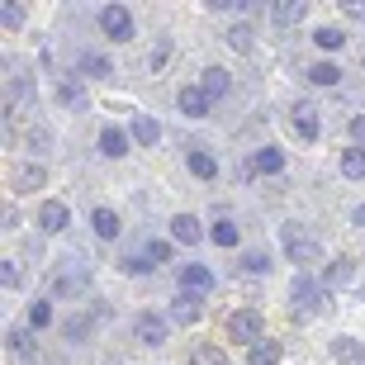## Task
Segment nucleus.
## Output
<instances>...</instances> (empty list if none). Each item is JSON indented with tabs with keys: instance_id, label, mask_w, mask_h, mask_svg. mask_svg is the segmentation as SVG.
<instances>
[{
	"instance_id": "nucleus-13",
	"label": "nucleus",
	"mask_w": 365,
	"mask_h": 365,
	"mask_svg": "<svg viewBox=\"0 0 365 365\" xmlns=\"http://www.w3.org/2000/svg\"><path fill=\"white\" fill-rule=\"evenodd\" d=\"M67 228H71L67 200H43L38 204V232H43V237H62Z\"/></svg>"
},
{
	"instance_id": "nucleus-29",
	"label": "nucleus",
	"mask_w": 365,
	"mask_h": 365,
	"mask_svg": "<svg viewBox=\"0 0 365 365\" xmlns=\"http://www.w3.org/2000/svg\"><path fill=\"white\" fill-rule=\"evenodd\" d=\"M128 133H133V143L138 148H157V143H162V123L152 119V114H133V123H128Z\"/></svg>"
},
{
	"instance_id": "nucleus-18",
	"label": "nucleus",
	"mask_w": 365,
	"mask_h": 365,
	"mask_svg": "<svg viewBox=\"0 0 365 365\" xmlns=\"http://www.w3.org/2000/svg\"><path fill=\"white\" fill-rule=\"evenodd\" d=\"M275 271V252L271 247H247V252H237V275H271Z\"/></svg>"
},
{
	"instance_id": "nucleus-46",
	"label": "nucleus",
	"mask_w": 365,
	"mask_h": 365,
	"mask_svg": "<svg viewBox=\"0 0 365 365\" xmlns=\"http://www.w3.org/2000/svg\"><path fill=\"white\" fill-rule=\"evenodd\" d=\"M361 67H365V57H361Z\"/></svg>"
},
{
	"instance_id": "nucleus-35",
	"label": "nucleus",
	"mask_w": 365,
	"mask_h": 365,
	"mask_svg": "<svg viewBox=\"0 0 365 365\" xmlns=\"http://www.w3.org/2000/svg\"><path fill=\"white\" fill-rule=\"evenodd\" d=\"M284 361V346L280 341H257V346H252V351H247V365H280Z\"/></svg>"
},
{
	"instance_id": "nucleus-5",
	"label": "nucleus",
	"mask_w": 365,
	"mask_h": 365,
	"mask_svg": "<svg viewBox=\"0 0 365 365\" xmlns=\"http://www.w3.org/2000/svg\"><path fill=\"white\" fill-rule=\"evenodd\" d=\"M105 323H109V304L105 299H91L86 309H76L67 323H62V337H67L71 346H86V341H95V332Z\"/></svg>"
},
{
	"instance_id": "nucleus-14",
	"label": "nucleus",
	"mask_w": 365,
	"mask_h": 365,
	"mask_svg": "<svg viewBox=\"0 0 365 365\" xmlns=\"http://www.w3.org/2000/svg\"><path fill=\"white\" fill-rule=\"evenodd\" d=\"M166 228H171V242H176V247H200V242H209V228H204L195 214H171V223H166Z\"/></svg>"
},
{
	"instance_id": "nucleus-7",
	"label": "nucleus",
	"mask_w": 365,
	"mask_h": 365,
	"mask_svg": "<svg viewBox=\"0 0 365 365\" xmlns=\"http://www.w3.org/2000/svg\"><path fill=\"white\" fill-rule=\"evenodd\" d=\"M95 24H100V38H109V43H133L138 38L133 10H128V5H119V0L100 5V10H95Z\"/></svg>"
},
{
	"instance_id": "nucleus-31",
	"label": "nucleus",
	"mask_w": 365,
	"mask_h": 365,
	"mask_svg": "<svg viewBox=\"0 0 365 365\" xmlns=\"http://www.w3.org/2000/svg\"><path fill=\"white\" fill-rule=\"evenodd\" d=\"M332 361H341V365H365V341L361 337H332Z\"/></svg>"
},
{
	"instance_id": "nucleus-9",
	"label": "nucleus",
	"mask_w": 365,
	"mask_h": 365,
	"mask_svg": "<svg viewBox=\"0 0 365 365\" xmlns=\"http://www.w3.org/2000/svg\"><path fill=\"white\" fill-rule=\"evenodd\" d=\"M5 356H10L14 365H48L38 351V341H34V332H29L24 323H10L5 327Z\"/></svg>"
},
{
	"instance_id": "nucleus-21",
	"label": "nucleus",
	"mask_w": 365,
	"mask_h": 365,
	"mask_svg": "<svg viewBox=\"0 0 365 365\" xmlns=\"http://www.w3.org/2000/svg\"><path fill=\"white\" fill-rule=\"evenodd\" d=\"M318 280H323L327 294H332V289H346V284L356 280V261H351V257H332L323 271H318Z\"/></svg>"
},
{
	"instance_id": "nucleus-4",
	"label": "nucleus",
	"mask_w": 365,
	"mask_h": 365,
	"mask_svg": "<svg viewBox=\"0 0 365 365\" xmlns=\"http://www.w3.org/2000/svg\"><path fill=\"white\" fill-rule=\"evenodd\" d=\"M223 337L252 351L257 341H266V313H261L257 304H242V309H232V313H228V323H223Z\"/></svg>"
},
{
	"instance_id": "nucleus-42",
	"label": "nucleus",
	"mask_w": 365,
	"mask_h": 365,
	"mask_svg": "<svg viewBox=\"0 0 365 365\" xmlns=\"http://www.w3.org/2000/svg\"><path fill=\"white\" fill-rule=\"evenodd\" d=\"M166 57H171V38H157V48H152V57H148V71H162Z\"/></svg>"
},
{
	"instance_id": "nucleus-32",
	"label": "nucleus",
	"mask_w": 365,
	"mask_h": 365,
	"mask_svg": "<svg viewBox=\"0 0 365 365\" xmlns=\"http://www.w3.org/2000/svg\"><path fill=\"white\" fill-rule=\"evenodd\" d=\"M337 171H341V180H365V148H341Z\"/></svg>"
},
{
	"instance_id": "nucleus-3",
	"label": "nucleus",
	"mask_w": 365,
	"mask_h": 365,
	"mask_svg": "<svg viewBox=\"0 0 365 365\" xmlns=\"http://www.w3.org/2000/svg\"><path fill=\"white\" fill-rule=\"evenodd\" d=\"M280 247H284V257H289V266H299V271L323 261V247H318V237H313L304 223H294V218H289V223H280Z\"/></svg>"
},
{
	"instance_id": "nucleus-6",
	"label": "nucleus",
	"mask_w": 365,
	"mask_h": 365,
	"mask_svg": "<svg viewBox=\"0 0 365 365\" xmlns=\"http://www.w3.org/2000/svg\"><path fill=\"white\" fill-rule=\"evenodd\" d=\"M71 76H86V81H114V76H119V67H114V53H105V48H91V43L71 48Z\"/></svg>"
},
{
	"instance_id": "nucleus-26",
	"label": "nucleus",
	"mask_w": 365,
	"mask_h": 365,
	"mask_svg": "<svg viewBox=\"0 0 365 365\" xmlns=\"http://www.w3.org/2000/svg\"><path fill=\"white\" fill-rule=\"evenodd\" d=\"M200 91L218 105V100H228V95H232V76H228L223 67H204V71H200Z\"/></svg>"
},
{
	"instance_id": "nucleus-36",
	"label": "nucleus",
	"mask_w": 365,
	"mask_h": 365,
	"mask_svg": "<svg viewBox=\"0 0 365 365\" xmlns=\"http://www.w3.org/2000/svg\"><path fill=\"white\" fill-rule=\"evenodd\" d=\"M143 257H148L152 266H171V257H176V242H171V237H148V242H143Z\"/></svg>"
},
{
	"instance_id": "nucleus-20",
	"label": "nucleus",
	"mask_w": 365,
	"mask_h": 365,
	"mask_svg": "<svg viewBox=\"0 0 365 365\" xmlns=\"http://www.w3.org/2000/svg\"><path fill=\"white\" fill-rule=\"evenodd\" d=\"M185 166H190L195 180H218V157L204 148V143H190L185 148Z\"/></svg>"
},
{
	"instance_id": "nucleus-38",
	"label": "nucleus",
	"mask_w": 365,
	"mask_h": 365,
	"mask_svg": "<svg viewBox=\"0 0 365 365\" xmlns=\"http://www.w3.org/2000/svg\"><path fill=\"white\" fill-rule=\"evenodd\" d=\"M119 271H123V275H152L157 266H152V261L143 257V252H128V257L119 261Z\"/></svg>"
},
{
	"instance_id": "nucleus-39",
	"label": "nucleus",
	"mask_w": 365,
	"mask_h": 365,
	"mask_svg": "<svg viewBox=\"0 0 365 365\" xmlns=\"http://www.w3.org/2000/svg\"><path fill=\"white\" fill-rule=\"evenodd\" d=\"M29 148L38 152V162H43V152L53 148V128H48V123H34V128H29Z\"/></svg>"
},
{
	"instance_id": "nucleus-44",
	"label": "nucleus",
	"mask_w": 365,
	"mask_h": 365,
	"mask_svg": "<svg viewBox=\"0 0 365 365\" xmlns=\"http://www.w3.org/2000/svg\"><path fill=\"white\" fill-rule=\"evenodd\" d=\"M19 228V209H14V204H5V232H14Z\"/></svg>"
},
{
	"instance_id": "nucleus-22",
	"label": "nucleus",
	"mask_w": 365,
	"mask_h": 365,
	"mask_svg": "<svg viewBox=\"0 0 365 365\" xmlns=\"http://www.w3.org/2000/svg\"><path fill=\"white\" fill-rule=\"evenodd\" d=\"M166 318H171L176 327H195L204 318V299L200 294H176V299H171V309H166Z\"/></svg>"
},
{
	"instance_id": "nucleus-34",
	"label": "nucleus",
	"mask_w": 365,
	"mask_h": 365,
	"mask_svg": "<svg viewBox=\"0 0 365 365\" xmlns=\"http://www.w3.org/2000/svg\"><path fill=\"white\" fill-rule=\"evenodd\" d=\"M190 365H228V346L200 341V346H190Z\"/></svg>"
},
{
	"instance_id": "nucleus-24",
	"label": "nucleus",
	"mask_w": 365,
	"mask_h": 365,
	"mask_svg": "<svg viewBox=\"0 0 365 365\" xmlns=\"http://www.w3.org/2000/svg\"><path fill=\"white\" fill-rule=\"evenodd\" d=\"M53 323H57V313H53V299H48V294L29 299V309H24V327H29V332H48Z\"/></svg>"
},
{
	"instance_id": "nucleus-41",
	"label": "nucleus",
	"mask_w": 365,
	"mask_h": 365,
	"mask_svg": "<svg viewBox=\"0 0 365 365\" xmlns=\"http://www.w3.org/2000/svg\"><path fill=\"white\" fill-rule=\"evenodd\" d=\"M24 19H29L24 5H14V0H5V5H0V24H5V29H24Z\"/></svg>"
},
{
	"instance_id": "nucleus-28",
	"label": "nucleus",
	"mask_w": 365,
	"mask_h": 365,
	"mask_svg": "<svg viewBox=\"0 0 365 365\" xmlns=\"http://www.w3.org/2000/svg\"><path fill=\"white\" fill-rule=\"evenodd\" d=\"M252 171H257V176H280L284 171V148H275V143L257 148L252 152Z\"/></svg>"
},
{
	"instance_id": "nucleus-10",
	"label": "nucleus",
	"mask_w": 365,
	"mask_h": 365,
	"mask_svg": "<svg viewBox=\"0 0 365 365\" xmlns=\"http://www.w3.org/2000/svg\"><path fill=\"white\" fill-rule=\"evenodd\" d=\"M48 185V166L38 162V157H29V162H19L10 171V195L14 200H24V195H38V190Z\"/></svg>"
},
{
	"instance_id": "nucleus-27",
	"label": "nucleus",
	"mask_w": 365,
	"mask_h": 365,
	"mask_svg": "<svg viewBox=\"0 0 365 365\" xmlns=\"http://www.w3.org/2000/svg\"><path fill=\"white\" fill-rule=\"evenodd\" d=\"M304 81L318 86V91H327V86H341V62H332V57L313 62V67H304Z\"/></svg>"
},
{
	"instance_id": "nucleus-15",
	"label": "nucleus",
	"mask_w": 365,
	"mask_h": 365,
	"mask_svg": "<svg viewBox=\"0 0 365 365\" xmlns=\"http://www.w3.org/2000/svg\"><path fill=\"white\" fill-rule=\"evenodd\" d=\"M91 232L100 237V242H119L123 237V214L109 209V204H95L91 209Z\"/></svg>"
},
{
	"instance_id": "nucleus-25",
	"label": "nucleus",
	"mask_w": 365,
	"mask_h": 365,
	"mask_svg": "<svg viewBox=\"0 0 365 365\" xmlns=\"http://www.w3.org/2000/svg\"><path fill=\"white\" fill-rule=\"evenodd\" d=\"M209 242L223 247V252H232V247H242V228H237V218L218 214L214 223H209Z\"/></svg>"
},
{
	"instance_id": "nucleus-16",
	"label": "nucleus",
	"mask_w": 365,
	"mask_h": 365,
	"mask_svg": "<svg viewBox=\"0 0 365 365\" xmlns=\"http://www.w3.org/2000/svg\"><path fill=\"white\" fill-rule=\"evenodd\" d=\"M266 19L275 29H294L309 19V0H275V5H266Z\"/></svg>"
},
{
	"instance_id": "nucleus-11",
	"label": "nucleus",
	"mask_w": 365,
	"mask_h": 365,
	"mask_svg": "<svg viewBox=\"0 0 365 365\" xmlns=\"http://www.w3.org/2000/svg\"><path fill=\"white\" fill-rule=\"evenodd\" d=\"M176 284H180V294H200V299H209L218 289V275L204 266V261H190V266H180L176 271Z\"/></svg>"
},
{
	"instance_id": "nucleus-2",
	"label": "nucleus",
	"mask_w": 365,
	"mask_h": 365,
	"mask_svg": "<svg viewBox=\"0 0 365 365\" xmlns=\"http://www.w3.org/2000/svg\"><path fill=\"white\" fill-rule=\"evenodd\" d=\"M327 304H332V294L323 289V280L313 271H299L294 284H289V318L294 323H313L318 313H327Z\"/></svg>"
},
{
	"instance_id": "nucleus-17",
	"label": "nucleus",
	"mask_w": 365,
	"mask_h": 365,
	"mask_svg": "<svg viewBox=\"0 0 365 365\" xmlns=\"http://www.w3.org/2000/svg\"><path fill=\"white\" fill-rule=\"evenodd\" d=\"M53 100L62 109H86V105H91V100H86L81 76H71V71H67V76H53Z\"/></svg>"
},
{
	"instance_id": "nucleus-40",
	"label": "nucleus",
	"mask_w": 365,
	"mask_h": 365,
	"mask_svg": "<svg viewBox=\"0 0 365 365\" xmlns=\"http://www.w3.org/2000/svg\"><path fill=\"white\" fill-rule=\"evenodd\" d=\"M0 284H5V289H24V271H19V261H0Z\"/></svg>"
},
{
	"instance_id": "nucleus-23",
	"label": "nucleus",
	"mask_w": 365,
	"mask_h": 365,
	"mask_svg": "<svg viewBox=\"0 0 365 365\" xmlns=\"http://www.w3.org/2000/svg\"><path fill=\"white\" fill-rule=\"evenodd\" d=\"M176 105H180V114H185V119H209V109H214V100H209V95L200 91V81H195V86H180Z\"/></svg>"
},
{
	"instance_id": "nucleus-43",
	"label": "nucleus",
	"mask_w": 365,
	"mask_h": 365,
	"mask_svg": "<svg viewBox=\"0 0 365 365\" xmlns=\"http://www.w3.org/2000/svg\"><path fill=\"white\" fill-rule=\"evenodd\" d=\"M346 138H351V148H365V114L346 119Z\"/></svg>"
},
{
	"instance_id": "nucleus-30",
	"label": "nucleus",
	"mask_w": 365,
	"mask_h": 365,
	"mask_svg": "<svg viewBox=\"0 0 365 365\" xmlns=\"http://www.w3.org/2000/svg\"><path fill=\"white\" fill-rule=\"evenodd\" d=\"M223 38H228V48L237 57H252V53H257V29L242 24V19H237V24H228V34H223Z\"/></svg>"
},
{
	"instance_id": "nucleus-8",
	"label": "nucleus",
	"mask_w": 365,
	"mask_h": 365,
	"mask_svg": "<svg viewBox=\"0 0 365 365\" xmlns=\"http://www.w3.org/2000/svg\"><path fill=\"white\" fill-rule=\"evenodd\" d=\"M171 318H166V313H152V309H143L133 318V327H128V332H133V346H166V341H171Z\"/></svg>"
},
{
	"instance_id": "nucleus-45",
	"label": "nucleus",
	"mask_w": 365,
	"mask_h": 365,
	"mask_svg": "<svg viewBox=\"0 0 365 365\" xmlns=\"http://www.w3.org/2000/svg\"><path fill=\"white\" fill-rule=\"evenodd\" d=\"M351 228L365 232V204H356V209H351Z\"/></svg>"
},
{
	"instance_id": "nucleus-12",
	"label": "nucleus",
	"mask_w": 365,
	"mask_h": 365,
	"mask_svg": "<svg viewBox=\"0 0 365 365\" xmlns=\"http://www.w3.org/2000/svg\"><path fill=\"white\" fill-rule=\"evenodd\" d=\"M289 128H294V138H304V143H318V138H323V119H318V109H313L309 100H294V105H289Z\"/></svg>"
},
{
	"instance_id": "nucleus-37",
	"label": "nucleus",
	"mask_w": 365,
	"mask_h": 365,
	"mask_svg": "<svg viewBox=\"0 0 365 365\" xmlns=\"http://www.w3.org/2000/svg\"><path fill=\"white\" fill-rule=\"evenodd\" d=\"M209 10H218V14H261V5H252V0H209Z\"/></svg>"
},
{
	"instance_id": "nucleus-19",
	"label": "nucleus",
	"mask_w": 365,
	"mask_h": 365,
	"mask_svg": "<svg viewBox=\"0 0 365 365\" xmlns=\"http://www.w3.org/2000/svg\"><path fill=\"white\" fill-rule=\"evenodd\" d=\"M128 148H133V133L128 128H119V123H105L100 128V157L119 162V157H128Z\"/></svg>"
},
{
	"instance_id": "nucleus-1",
	"label": "nucleus",
	"mask_w": 365,
	"mask_h": 365,
	"mask_svg": "<svg viewBox=\"0 0 365 365\" xmlns=\"http://www.w3.org/2000/svg\"><path fill=\"white\" fill-rule=\"evenodd\" d=\"M95 289V266L86 257H62L48 271V299H86Z\"/></svg>"
},
{
	"instance_id": "nucleus-33",
	"label": "nucleus",
	"mask_w": 365,
	"mask_h": 365,
	"mask_svg": "<svg viewBox=\"0 0 365 365\" xmlns=\"http://www.w3.org/2000/svg\"><path fill=\"white\" fill-rule=\"evenodd\" d=\"M313 48H318V53H341V48H346V29H337V24H323V29H313Z\"/></svg>"
}]
</instances>
